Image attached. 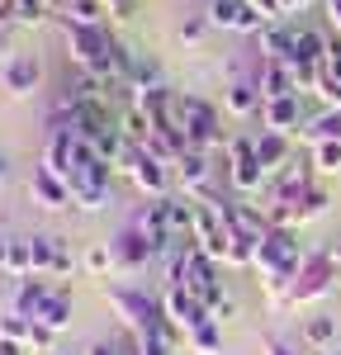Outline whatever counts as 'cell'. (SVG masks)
Returning <instances> with one entry per match:
<instances>
[{
	"label": "cell",
	"instance_id": "1",
	"mask_svg": "<svg viewBox=\"0 0 341 355\" xmlns=\"http://www.w3.org/2000/svg\"><path fill=\"white\" fill-rule=\"evenodd\" d=\"M304 246H299V227H270L261 242H256V261L252 270L261 275V294L270 308H289V294H294V279H299V266H304Z\"/></svg>",
	"mask_w": 341,
	"mask_h": 355
},
{
	"label": "cell",
	"instance_id": "2",
	"mask_svg": "<svg viewBox=\"0 0 341 355\" xmlns=\"http://www.w3.org/2000/svg\"><path fill=\"white\" fill-rule=\"evenodd\" d=\"M218 266L223 261H213L209 251H199V246H180L175 256L166 261V284H180V289H190L195 299H204L209 308L213 303H223V279H218Z\"/></svg>",
	"mask_w": 341,
	"mask_h": 355
},
{
	"label": "cell",
	"instance_id": "3",
	"mask_svg": "<svg viewBox=\"0 0 341 355\" xmlns=\"http://www.w3.org/2000/svg\"><path fill=\"white\" fill-rule=\"evenodd\" d=\"M175 119H180V133L185 142L195 147V152H223V110L218 105H209L204 95H180L175 100Z\"/></svg>",
	"mask_w": 341,
	"mask_h": 355
},
{
	"label": "cell",
	"instance_id": "4",
	"mask_svg": "<svg viewBox=\"0 0 341 355\" xmlns=\"http://www.w3.org/2000/svg\"><path fill=\"white\" fill-rule=\"evenodd\" d=\"M105 303L114 308V318H119V327L142 336V331H157L161 322H170L161 299H152V294H142L133 284H105Z\"/></svg>",
	"mask_w": 341,
	"mask_h": 355
},
{
	"label": "cell",
	"instance_id": "5",
	"mask_svg": "<svg viewBox=\"0 0 341 355\" xmlns=\"http://www.w3.org/2000/svg\"><path fill=\"white\" fill-rule=\"evenodd\" d=\"M223 166H227V185H232V194H242V199H252V194H261L265 185H270V175H265V166L256 162V137L237 133L223 142Z\"/></svg>",
	"mask_w": 341,
	"mask_h": 355
},
{
	"label": "cell",
	"instance_id": "6",
	"mask_svg": "<svg viewBox=\"0 0 341 355\" xmlns=\"http://www.w3.org/2000/svg\"><path fill=\"white\" fill-rule=\"evenodd\" d=\"M341 279V261L332 251H308L304 266H299V279H294V294H289V308H308V303H322L327 294H337Z\"/></svg>",
	"mask_w": 341,
	"mask_h": 355
},
{
	"label": "cell",
	"instance_id": "7",
	"mask_svg": "<svg viewBox=\"0 0 341 355\" xmlns=\"http://www.w3.org/2000/svg\"><path fill=\"white\" fill-rule=\"evenodd\" d=\"M119 171H123V175H128L147 199H166V194H175V166H166L161 157H152L147 147H138V142H128V147H123Z\"/></svg>",
	"mask_w": 341,
	"mask_h": 355
},
{
	"label": "cell",
	"instance_id": "8",
	"mask_svg": "<svg viewBox=\"0 0 341 355\" xmlns=\"http://www.w3.org/2000/svg\"><path fill=\"white\" fill-rule=\"evenodd\" d=\"M161 308H166L170 327L180 331V336H190V331H199L204 322H213V308L204 299H195L190 289H180V284H166V289H161Z\"/></svg>",
	"mask_w": 341,
	"mask_h": 355
},
{
	"label": "cell",
	"instance_id": "9",
	"mask_svg": "<svg viewBox=\"0 0 341 355\" xmlns=\"http://www.w3.org/2000/svg\"><path fill=\"white\" fill-rule=\"evenodd\" d=\"M204 19L209 28H227V33H261L265 19L252 10V0H209V10H204Z\"/></svg>",
	"mask_w": 341,
	"mask_h": 355
},
{
	"label": "cell",
	"instance_id": "10",
	"mask_svg": "<svg viewBox=\"0 0 341 355\" xmlns=\"http://www.w3.org/2000/svg\"><path fill=\"white\" fill-rule=\"evenodd\" d=\"M33 246V275H43V279H62V275L76 270V256L62 246V237L53 232H38V237H28Z\"/></svg>",
	"mask_w": 341,
	"mask_h": 355
},
{
	"label": "cell",
	"instance_id": "11",
	"mask_svg": "<svg viewBox=\"0 0 341 355\" xmlns=\"http://www.w3.org/2000/svg\"><path fill=\"white\" fill-rule=\"evenodd\" d=\"M43 85V67H38V57L33 53H15L10 62H0V90L5 95H15V100H24Z\"/></svg>",
	"mask_w": 341,
	"mask_h": 355
},
{
	"label": "cell",
	"instance_id": "12",
	"mask_svg": "<svg viewBox=\"0 0 341 355\" xmlns=\"http://www.w3.org/2000/svg\"><path fill=\"white\" fill-rule=\"evenodd\" d=\"M114 261H119V270H142V266H152V261H161V246L157 242H147L138 227L128 223L119 237H114Z\"/></svg>",
	"mask_w": 341,
	"mask_h": 355
},
{
	"label": "cell",
	"instance_id": "13",
	"mask_svg": "<svg viewBox=\"0 0 341 355\" xmlns=\"http://www.w3.org/2000/svg\"><path fill=\"white\" fill-rule=\"evenodd\" d=\"M28 199H33L38 209L57 214V209H71V185H67L62 175H53L48 166H33V175H28Z\"/></svg>",
	"mask_w": 341,
	"mask_h": 355
},
{
	"label": "cell",
	"instance_id": "14",
	"mask_svg": "<svg viewBox=\"0 0 341 355\" xmlns=\"http://www.w3.org/2000/svg\"><path fill=\"white\" fill-rule=\"evenodd\" d=\"M48 294H53V284H48L43 275H24V279H15V284H10V308H5V313H19V318L33 322V318L43 313Z\"/></svg>",
	"mask_w": 341,
	"mask_h": 355
},
{
	"label": "cell",
	"instance_id": "15",
	"mask_svg": "<svg viewBox=\"0 0 341 355\" xmlns=\"http://www.w3.org/2000/svg\"><path fill=\"white\" fill-rule=\"evenodd\" d=\"M261 128H270V133H299L304 128V95L265 100L261 105Z\"/></svg>",
	"mask_w": 341,
	"mask_h": 355
},
{
	"label": "cell",
	"instance_id": "16",
	"mask_svg": "<svg viewBox=\"0 0 341 355\" xmlns=\"http://www.w3.org/2000/svg\"><path fill=\"white\" fill-rule=\"evenodd\" d=\"M256 90H261V100H284V95H299V85H294V71H289V62H265V57H256Z\"/></svg>",
	"mask_w": 341,
	"mask_h": 355
},
{
	"label": "cell",
	"instance_id": "17",
	"mask_svg": "<svg viewBox=\"0 0 341 355\" xmlns=\"http://www.w3.org/2000/svg\"><path fill=\"white\" fill-rule=\"evenodd\" d=\"M256 162L265 166V175L275 180L284 166L294 162V147H289V133H270V128H261L256 133Z\"/></svg>",
	"mask_w": 341,
	"mask_h": 355
},
{
	"label": "cell",
	"instance_id": "18",
	"mask_svg": "<svg viewBox=\"0 0 341 355\" xmlns=\"http://www.w3.org/2000/svg\"><path fill=\"white\" fill-rule=\"evenodd\" d=\"M261 105H265V100H261V90H256L252 76H237V81L223 90V114L227 119H256Z\"/></svg>",
	"mask_w": 341,
	"mask_h": 355
},
{
	"label": "cell",
	"instance_id": "19",
	"mask_svg": "<svg viewBox=\"0 0 341 355\" xmlns=\"http://www.w3.org/2000/svg\"><path fill=\"white\" fill-rule=\"evenodd\" d=\"M294 53V24H265L256 33V57H265V62H289Z\"/></svg>",
	"mask_w": 341,
	"mask_h": 355
},
{
	"label": "cell",
	"instance_id": "20",
	"mask_svg": "<svg viewBox=\"0 0 341 355\" xmlns=\"http://www.w3.org/2000/svg\"><path fill=\"white\" fill-rule=\"evenodd\" d=\"M114 204V185H100V180H71V209L76 214H105Z\"/></svg>",
	"mask_w": 341,
	"mask_h": 355
},
{
	"label": "cell",
	"instance_id": "21",
	"mask_svg": "<svg viewBox=\"0 0 341 355\" xmlns=\"http://www.w3.org/2000/svg\"><path fill=\"white\" fill-rule=\"evenodd\" d=\"M48 10H53V0H10L5 10H0V19L15 28H38L43 19H48Z\"/></svg>",
	"mask_w": 341,
	"mask_h": 355
},
{
	"label": "cell",
	"instance_id": "22",
	"mask_svg": "<svg viewBox=\"0 0 341 355\" xmlns=\"http://www.w3.org/2000/svg\"><path fill=\"white\" fill-rule=\"evenodd\" d=\"M322 57H327V33H317V28H294V53H289V62L322 67Z\"/></svg>",
	"mask_w": 341,
	"mask_h": 355
},
{
	"label": "cell",
	"instance_id": "23",
	"mask_svg": "<svg viewBox=\"0 0 341 355\" xmlns=\"http://www.w3.org/2000/svg\"><path fill=\"white\" fill-rule=\"evenodd\" d=\"M299 137H304L308 147H317V142H337L341 137V110H322V114H313V119H304Z\"/></svg>",
	"mask_w": 341,
	"mask_h": 355
},
{
	"label": "cell",
	"instance_id": "24",
	"mask_svg": "<svg viewBox=\"0 0 341 355\" xmlns=\"http://www.w3.org/2000/svg\"><path fill=\"white\" fill-rule=\"evenodd\" d=\"M299 341H304L313 355L337 351V318H308V322H304V331H299Z\"/></svg>",
	"mask_w": 341,
	"mask_h": 355
},
{
	"label": "cell",
	"instance_id": "25",
	"mask_svg": "<svg viewBox=\"0 0 341 355\" xmlns=\"http://www.w3.org/2000/svg\"><path fill=\"white\" fill-rule=\"evenodd\" d=\"M33 322H43V327H53V331L71 327V289H53L48 303H43V313H38Z\"/></svg>",
	"mask_w": 341,
	"mask_h": 355
},
{
	"label": "cell",
	"instance_id": "26",
	"mask_svg": "<svg viewBox=\"0 0 341 355\" xmlns=\"http://www.w3.org/2000/svg\"><path fill=\"white\" fill-rule=\"evenodd\" d=\"M185 351L190 355H223V322H204L199 331H190Z\"/></svg>",
	"mask_w": 341,
	"mask_h": 355
},
{
	"label": "cell",
	"instance_id": "27",
	"mask_svg": "<svg viewBox=\"0 0 341 355\" xmlns=\"http://www.w3.org/2000/svg\"><path fill=\"white\" fill-rule=\"evenodd\" d=\"M81 266L95 279H105V275H114L119 270V261H114V246L110 242H95V246H85V256H81Z\"/></svg>",
	"mask_w": 341,
	"mask_h": 355
},
{
	"label": "cell",
	"instance_id": "28",
	"mask_svg": "<svg viewBox=\"0 0 341 355\" xmlns=\"http://www.w3.org/2000/svg\"><path fill=\"white\" fill-rule=\"evenodd\" d=\"M5 275H10V279L33 275V246H28V237H10V261H5Z\"/></svg>",
	"mask_w": 341,
	"mask_h": 355
},
{
	"label": "cell",
	"instance_id": "29",
	"mask_svg": "<svg viewBox=\"0 0 341 355\" xmlns=\"http://www.w3.org/2000/svg\"><path fill=\"white\" fill-rule=\"evenodd\" d=\"M67 19L71 24H105L110 19V5L105 0H71L67 5Z\"/></svg>",
	"mask_w": 341,
	"mask_h": 355
},
{
	"label": "cell",
	"instance_id": "30",
	"mask_svg": "<svg viewBox=\"0 0 341 355\" xmlns=\"http://www.w3.org/2000/svg\"><path fill=\"white\" fill-rule=\"evenodd\" d=\"M28 336H33V322L19 318V313H0V341H15L28 351Z\"/></svg>",
	"mask_w": 341,
	"mask_h": 355
},
{
	"label": "cell",
	"instance_id": "31",
	"mask_svg": "<svg viewBox=\"0 0 341 355\" xmlns=\"http://www.w3.org/2000/svg\"><path fill=\"white\" fill-rule=\"evenodd\" d=\"M313 171H322V175H337L341 171V137L337 142H317V147H313Z\"/></svg>",
	"mask_w": 341,
	"mask_h": 355
},
{
	"label": "cell",
	"instance_id": "32",
	"mask_svg": "<svg viewBox=\"0 0 341 355\" xmlns=\"http://www.w3.org/2000/svg\"><path fill=\"white\" fill-rule=\"evenodd\" d=\"M57 336L62 331H53V327H43V322H33V336H28V351H38V355H48L57 346Z\"/></svg>",
	"mask_w": 341,
	"mask_h": 355
},
{
	"label": "cell",
	"instance_id": "33",
	"mask_svg": "<svg viewBox=\"0 0 341 355\" xmlns=\"http://www.w3.org/2000/svg\"><path fill=\"white\" fill-rule=\"evenodd\" d=\"M322 71H327L332 81H341V33H337V38H327V57H322Z\"/></svg>",
	"mask_w": 341,
	"mask_h": 355
},
{
	"label": "cell",
	"instance_id": "34",
	"mask_svg": "<svg viewBox=\"0 0 341 355\" xmlns=\"http://www.w3.org/2000/svg\"><path fill=\"white\" fill-rule=\"evenodd\" d=\"M204 33H209V19H190V24L180 28V43H185V48H199Z\"/></svg>",
	"mask_w": 341,
	"mask_h": 355
},
{
	"label": "cell",
	"instance_id": "35",
	"mask_svg": "<svg viewBox=\"0 0 341 355\" xmlns=\"http://www.w3.org/2000/svg\"><path fill=\"white\" fill-rule=\"evenodd\" d=\"M252 10L265 19V24H280L284 19V10H280V0H252Z\"/></svg>",
	"mask_w": 341,
	"mask_h": 355
},
{
	"label": "cell",
	"instance_id": "36",
	"mask_svg": "<svg viewBox=\"0 0 341 355\" xmlns=\"http://www.w3.org/2000/svg\"><path fill=\"white\" fill-rule=\"evenodd\" d=\"M261 355H299V351L284 346V341H275V336H265V341H261Z\"/></svg>",
	"mask_w": 341,
	"mask_h": 355
},
{
	"label": "cell",
	"instance_id": "37",
	"mask_svg": "<svg viewBox=\"0 0 341 355\" xmlns=\"http://www.w3.org/2000/svg\"><path fill=\"white\" fill-rule=\"evenodd\" d=\"M15 57V48H10V24L0 19V62H10Z\"/></svg>",
	"mask_w": 341,
	"mask_h": 355
},
{
	"label": "cell",
	"instance_id": "38",
	"mask_svg": "<svg viewBox=\"0 0 341 355\" xmlns=\"http://www.w3.org/2000/svg\"><path fill=\"white\" fill-rule=\"evenodd\" d=\"M327 24L341 33V0H327Z\"/></svg>",
	"mask_w": 341,
	"mask_h": 355
},
{
	"label": "cell",
	"instance_id": "39",
	"mask_svg": "<svg viewBox=\"0 0 341 355\" xmlns=\"http://www.w3.org/2000/svg\"><path fill=\"white\" fill-rule=\"evenodd\" d=\"M5 185H10V157L0 152V190H5Z\"/></svg>",
	"mask_w": 341,
	"mask_h": 355
},
{
	"label": "cell",
	"instance_id": "40",
	"mask_svg": "<svg viewBox=\"0 0 341 355\" xmlns=\"http://www.w3.org/2000/svg\"><path fill=\"white\" fill-rule=\"evenodd\" d=\"M5 261H10V237H0V275H5Z\"/></svg>",
	"mask_w": 341,
	"mask_h": 355
},
{
	"label": "cell",
	"instance_id": "41",
	"mask_svg": "<svg viewBox=\"0 0 341 355\" xmlns=\"http://www.w3.org/2000/svg\"><path fill=\"white\" fill-rule=\"evenodd\" d=\"M0 355H24V346H15V341H0Z\"/></svg>",
	"mask_w": 341,
	"mask_h": 355
},
{
	"label": "cell",
	"instance_id": "42",
	"mask_svg": "<svg viewBox=\"0 0 341 355\" xmlns=\"http://www.w3.org/2000/svg\"><path fill=\"white\" fill-rule=\"evenodd\" d=\"M332 256H337V261H341V242H337V246H332Z\"/></svg>",
	"mask_w": 341,
	"mask_h": 355
},
{
	"label": "cell",
	"instance_id": "43",
	"mask_svg": "<svg viewBox=\"0 0 341 355\" xmlns=\"http://www.w3.org/2000/svg\"><path fill=\"white\" fill-rule=\"evenodd\" d=\"M67 355H90V346H85V351H67Z\"/></svg>",
	"mask_w": 341,
	"mask_h": 355
},
{
	"label": "cell",
	"instance_id": "44",
	"mask_svg": "<svg viewBox=\"0 0 341 355\" xmlns=\"http://www.w3.org/2000/svg\"><path fill=\"white\" fill-rule=\"evenodd\" d=\"M322 355H341V351H322Z\"/></svg>",
	"mask_w": 341,
	"mask_h": 355
},
{
	"label": "cell",
	"instance_id": "45",
	"mask_svg": "<svg viewBox=\"0 0 341 355\" xmlns=\"http://www.w3.org/2000/svg\"><path fill=\"white\" fill-rule=\"evenodd\" d=\"M337 294H341V279H337Z\"/></svg>",
	"mask_w": 341,
	"mask_h": 355
}]
</instances>
